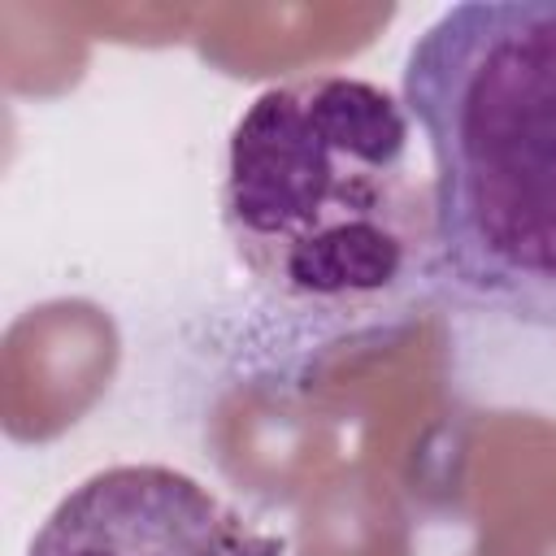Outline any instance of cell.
Instances as JSON below:
<instances>
[{
	"label": "cell",
	"instance_id": "7a4b0ae2",
	"mask_svg": "<svg viewBox=\"0 0 556 556\" xmlns=\"http://www.w3.org/2000/svg\"><path fill=\"white\" fill-rule=\"evenodd\" d=\"M400 87L430 152L439 287L556 330V0L452 4Z\"/></svg>",
	"mask_w": 556,
	"mask_h": 556
},
{
	"label": "cell",
	"instance_id": "6da1fadb",
	"mask_svg": "<svg viewBox=\"0 0 556 556\" xmlns=\"http://www.w3.org/2000/svg\"><path fill=\"white\" fill-rule=\"evenodd\" d=\"M222 226L256 291L313 339L387 330L439 287L434 182L408 109L365 78L308 74L243 109Z\"/></svg>",
	"mask_w": 556,
	"mask_h": 556
},
{
	"label": "cell",
	"instance_id": "3957f363",
	"mask_svg": "<svg viewBox=\"0 0 556 556\" xmlns=\"http://www.w3.org/2000/svg\"><path fill=\"white\" fill-rule=\"evenodd\" d=\"M26 556H282V539L169 465H109L35 530Z\"/></svg>",
	"mask_w": 556,
	"mask_h": 556
}]
</instances>
